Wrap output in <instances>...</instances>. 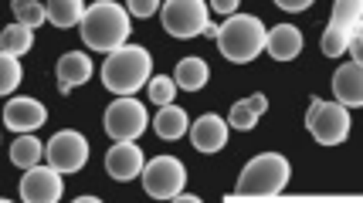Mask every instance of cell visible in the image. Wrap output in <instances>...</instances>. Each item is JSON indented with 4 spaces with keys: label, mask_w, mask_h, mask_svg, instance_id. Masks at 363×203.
<instances>
[{
    "label": "cell",
    "mask_w": 363,
    "mask_h": 203,
    "mask_svg": "<svg viewBox=\"0 0 363 203\" xmlns=\"http://www.w3.org/2000/svg\"><path fill=\"white\" fill-rule=\"evenodd\" d=\"M153 75V58L143 45H119L106 54L102 64V85L116 95H136L140 85H146Z\"/></svg>",
    "instance_id": "3"
},
{
    "label": "cell",
    "mask_w": 363,
    "mask_h": 203,
    "mask_svg": "<svg viewBox=\"0 0 363 203\" xmlns=\"http://www.w3.org/2000/svg\"><path fill=\"white\" fill-rule=\"evenodd\" d=\"M306 129L323 146H340L350 136V109L340 105V102H323L319 95H313L309 98V115H306Z\"/></svg>",
    "instance_id": "5"
},
{
    "label": "cell",
    "mask_w": 363,
    "mask_h": 203,
    "mask_svg": "<svg viewBox=\"0 0 363 203\" xmlns=\"http://www.w3.org/2000/svg\"><path fill=\"white\" fill-rule=\"evenodd\" d=\"M146 166V159H143V149L136 146L133 139H123L116 142L109 153H106V173H109L112 180H119V183H129V180H136Z\"/></svg>",
    "instance_id": "11"
},
{
    "label": "cell",
    "mask_w": 363,
    "mask_h": 203,
    "mask_svg": "<svg viewBox=\"0 0 363 203\" xmlns=\"http://www.w3.org/2000/svg\"><path fill=\"white\" fill-rule=\"evenodd\" d=\"M79 24H82V41H85V47L102 51V54H109V51H116L119 45L129 41L126 7H119V4H112V0H95L92 7H85V14H82Z\"/></svg>",
    "instance_id": "1"
},
{
    "label": "cell",
    "mask_w": 363,
    "mask_h": 203,
    "mask_svg": "<svg viewBox=\"0 0 363 203\" xmlns=\"http://www.w3.org/2000/svg\"><path fill=\"white\" fill-rule=\"evenodd\" d=\"M207 79H211V68H207V62H201V58H184L174 71L177 88H187V92H201L207 85Z\"/></svg>",
    "instance_id": "19"
},
{
    "label": "cell",
    "mask_w": 363,
    "mask_h": 203,
    "mask_svg": "<svg viewBox=\"0 0 363 203\" xmlns=\"http://www.w3.org/2000/svg\"><path fill=\"white\" fill-rule=\"evenodd\" d=\"M45 122H48V109L38 98H28V95L11 98L7 109H4V125L11 132H34V129H41Z\"/></svg>",
    "instance_id": "12"
},
{
    "label": "cell",
    "mask_w": 363,
    "mask_h": 203,
    "mask_svg": "<svg viewBox=\"0 0 363 203\" xmlns=\"http://www.w3.org/2000/svg\"><path fill=\"white\" fill-rule=\"evenodd\" d=\"M333 95H336L340 105L360 109L363 105V68H360V62H350V64H343V68H336V75H333Z\"/></svg>",
    "instance_id": "14"
},
{
    "label": "cell",
    "mask_w": 363,
    "mask_h": 203,
    "mask_svg": "<svg viewBox=\"0 0 363 203\" xmlns=\"http://www.w3.org/2000/svg\"><path fill=\"white\" fill-rule=\"evenodd\" d=\"M143 190L157 200H174L187 183V170L177 156H157L143 166Z\"/></svg>",
    "instance_id": "7"
},
{
    "label": "cell",
    "mask_w": 363,
    "mask_h": 203,
    "mask_svg": "<svg viewBox=\"0 0 363 203\" xmlns=\"http://www.w3.org/2000/svg\"><path fill=\"white\" fill-rule=\"evenodd\" d=\"M34 47V31L31 28H24V24H11V28H4L0 31V51H7V54H28Z\"/></svg>",
    "instance_id": "22"
},
{
    "label": "cell",
    "mask_w": 363,
    "mask_h": 203,
    "mask_svg": "<svg viewBox=\"0 0 363 203\" xmlns=\"http://www.w3.org/2000/svg\"><path fill=\"white\" fill-rule=\"evenodd\" d=\"M265 51H269L275 62H292L302 54V34L299 28L292 24H275L269 34H265Z\"/></svg>",
    "instance_id": "15"
},
{
    "label": "cell",
    "mask_w": 363,
    "mask_h": 203,
    "mask_svg": "<svg viewBox=\"0 0 363 203\" xmlns=\"http://www.w3.org/2000/svg\"><path fill=\"white\" fill-rule=\"evenodd\" d=\"M11 7H14V17H17V24H24V28H41L48 21L45 14V4L41 0H11Z\"/></svg>",
    "instance_id": "24"
},
{
    "label": "cell",
    "mask_w": 363,
    "mask_h": 203,
    "mask_svg": "<svg viewBox=\"0 0 363 203\" xmlns=\"http://www.w3.org/2000/svg\"><path fill=\"white\" fill-rule=\"evenodd\" d=\"M102 125H106V136H112L116 142H123V139L136 142L143 132H146L150 115H146V109H143L140 98H133V95H119L109 109H106Z\"/></svg>",
    "instance_id": "6"
},
{
    "label": "cell",
    "mask_w": 363,
    "mask_h": 203,
    "mask_svg": "<svg viewBox=\"0 0 363 203\" xmlns=\"http://www.w3.org/2000/svg\"><path fill=\"white\" fill-rule=\"evenodd\" d=\"M207 4L204 0H163V31L174 34V37H197L204 34V28L211 24L207 21Z\"/></svg>",
    "instance_id": "8"
},
{
    "label": "cell",
    "mask_w": 363,
    "mask_h": 203,
    "mask_svg": "<svg viewBox=\"0 0 363 203\" xmlns=\"http://www.w3.org/2000/svg\"><path fill=\"white\" fill-rule=\"evenodd\" d=\"M190 142H194L197 153H218L228 146V122L218 119L214 112H207L190 125Z\"/></svg>",
    "instance_id": "13"
},
{
    "label": "cell",
    "mask_w": 363,
    "mask_h": 203,
    "mask_svg": "<svg viewBox=\"0 0 363 203\" xmlns=\"http://www.w3.org/2000/svg\"><path fill=\"white\" fill-rule=\"evenodd\" d=\"M265 24L258 21L255 14H231L218 28V47L228 62L235 64H245V62H255L262 51H265Z\"/></svg>",
    "instance_id": "4"
},
{
    "label": "cell",
    "mask_w": 363,
    "mask_h": 203,
    "mask_svg": "<svg viewBox=\"0 0 363 203\" xmlns=\"http://www.w3.org/2000/svg\"><path fill=\"white\" fill-rule=\"evenodd\" d=\"M353 34H360V28H350V24H333L323 31V41H319V47H323V54L326 58H336V54H347V45Z\"/></svg>",
    "instance_id": "23"
},
{
    "label": "cell",
    "mask_w": 363,
    "mask_h": 203,
    "mask_svg": "<svg viewBox=\"0 0 363 203\" xmlns=\"http://www.w3.org/2000/svg\"><path fill=\"white\" fill-rule=\"evenodd\" d=\"M21 58L14 54H7V51H0V95H11L21 85Z\"/></svg>",
    "instance_id": "25"
},
{
    "label": "cell",
    "mask_w": 363,
    "mask_h": 203,
    "mask_svg": "<svg viewBox=\"0 0 363 203\" xmlns=\"http://www.w3.org/2000/svg\"><path fill=\"white\" fill-rule=\"evenodd\" d=\"M363 17V0H336L333 4V24H350V28H360Z\"/></svg>",
    "instance_id": "26"
},
{
    "label": "cell",
    "mask_w": 363,
    "mask_h": 203,
    "mask_svg": "<svg viewBox=\"0 0 363 203\" xmlns=\"http://www.w3.org/2000/svg\"><path fill=\"white\" fill-rule=\"evenodd\" d=\"M174 200H180V203H197V197H194V193H177Z\"/></svg>",
    "instance_id": "32"
},
{
    "label": "cell",
    "mask_w": 363,
    "mask_h": 203,
    "mask_svg": "<svg viewBox=\"0 0 363 203\" xmlns=\"http://www.w3.org/2000/svg\"><path fill=\"white\" fill-rule=\"evenodd\" d=\"M45 14L55 28H75L85 14V0H48Z\"/></svg>",
    "instance_id": "20"
},
{
    "label": "cell",
    "mask_w": 363,
    "mask_h": 203,
    "mask_svg": "<svg viewBox=\"0 0 363 203\" xmlns=\"http://www.w3.org/2000/svg\"><path fill=\"white\" fill-rule=\"evenodd\" d=\"M347 51H353V62H360V58H363V54H360V51H363V37H360V34H353V37H350Z\"/></svg>",
    "instance_id": "31"
},
{
    "label": "cell",
    "mask_w": 363,
    "mask_h": 203,
    "mask_svg": "<svg viewBox=\"0 0 363 203\" xmlns=\"http://www.w3.org/2000/svg\"><path fill=\"white\" fill-rule=\"evenodd\" d=\"M45 156H48V166H55L58 173H79L89 163V142L75 129H62L45 146Z\"/></svg>",
    "instance_id": "9"
},
{
    "label": "cell",
    "mask_w": 363,
    "mask_h": 203,
    "mask_svg": "<svg viewBox=\"0 0 363 203\" xmlns=\"http://www.w3.org/2000/svg\"><path fill=\"white\" fill-rule=\"evenodd\" d=\"M275 4H279L282 11H292V14H296V11H306V7H313V0H275Z\"/></svg>",
    "instance_id": "30"
},
{
    "label": "cell",
    "mask_w": 363,
    "mask_h": 203,
    "mask_svg": "<svg viewBox=\"0 0 363 203\" xmlns=\"http://www.w3.org/2000/svg\"><path fill=\"white\" fill-rule=\"evenodd\" d=\"M265 109H269V98H265L262 92H255V95H248V98H241V102L231 105V112H228V125L238 129V132H248V129L258 125V119H262V112Z\"/></svg>",
    "instance_id": "17"
},
{
    "label": "cell",
    "mask_w": 363,
    "mask_h": 203,
    "mask_svg": "<svg viewBox=\"0 0 363 203\" xmlns=\"http://www.w3.org/2000/svg\"><path fill=\"white\" fill-rule=\"evenodd\" d=\"M41 156H45V146L38 142V136H31V132H21L14 139V146H11V163L14 166H21V170H31V166H38L41 163Z\"/></svg>",
    "instance_id": "21"
},
{
    "label": "cell",
    "mask_w": 363,
    "mask_h": 203,
    "mask_svg": "<svg viewBox=\"0 0 363 203\" xmlns=\"http://www.w3.org/2000/svg\"><path fill=\"white\" fill-rule=\"evenodd\" d=\"M150 98H153V105H170L174 102V95H177V81L174 79H167V75H150Z\"/></svg>",
    "instance_id": "27"
},
{
    "label": "cell",
    "mask_w": 363,
    "mask_h": 203,
    "mask_svg": "<svg viewBox=\"0 0 363 203\" xmlns=\"http://www.w3.org/2000/svg\"><path fill=\"white\" fill-rule=\"evenodd\" d=\"M92 79V58L89 54H82V51H68L58 58V88L65 95L72 92V88H79L85 81Z\"/></svg>",
    "instance_id": "16"
},
{
    "label": "cell",
    "mask_w": 363,
    "mask_h": 203,
    "mask_svg": "<svg viewBox=\"0 0 363 203\" xmlns=\"http://www.w3.org/2000/svg\"><path fill=\"white\" fill-rule=\"evenodd\" d=\"M238 4H241V0H211V4H207V11H214V14H238Z\"/></svg>",
    "instance_id": "29"
},
{
    "label": "cell",
    "mask_w": 363,
    "mask_h": 203,
    "mask_svg": "<svg viewBox=\"0 0 363 203\" xmlns=\"http://www.w3.org/2000/svg\"><path fill=\"white\" fill-rule=\"evenodd\" d=\"M62 173L55 166H31L24 170V180H21V200L24 203H58L62 200Z\"/></svg>",
    "instance_id": "10"
},
{
    "label": "cell",
    "mask_w": 363,
    "mask_h": 203,
    "mask_svg": "<svg viewBox=\"0 0 363 203\" xmlns=\"http://www.w3.org/2000/svg\"><path fill=\"white\" fill-rule=\"evenodd\" d=\"M157 11H160V0H126V14L129 17L146 21V17H153Z\"/></svg>",
    "instance_id": "28"
},
{
    "label": "cell",
    "mask_w": 363,
    "mask_h": 203,
    "mask_svg": "<svg viewBox=\"0 0 363 203\" xmlns=\"http://www.w3.org/2000/svg\"><path fill=\"white\" fill-rule=\"evenodd\" d=\"M289 176H292V166L282 153H262L241 170L235 200H272L289 187Z\"/></svg>",
    "instance_id": "2"
},
{
    "label": "cell",
    "mask_w": 363,
    "mask_h": 203,
    "mask_svg": "<svg viewBox=\"0 0 363 203\" xmlns=\"http://www.w3.org/2000/svg\"><path fill=\"white\" fill-rule=\"evenodd\" d=\"M187 125H190V119H187V112L180 109V105H160V112H157V119H153V129H157V136L160 139H167V142H174V139H180L184 132H187Z\"/></svg>",
    "instance_id": "18"
}]
</instances>
